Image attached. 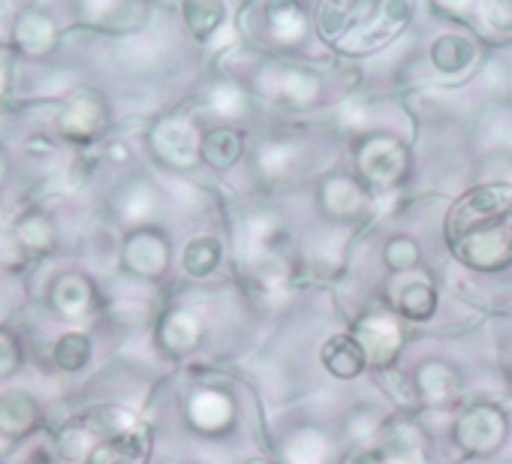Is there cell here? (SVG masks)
<instances>
[{"mask_svg": "<svg viewBox=\"0 0 512 464\" xmlns=\"http://www.w3.org/2000/svg\"><path fill=\"white\" fill-rule=\"evenodd\" d=\"M452 254L479 272L512 266V187L485 184L461 196L446 220Z\"/></svg>", "mask_w": 512, "mask_h": 464, "instance_id": "cell-1", "label": "cell"}, {"mask_svg": "<svg viewBox=\"0 0 512 464\" xmlns=\"http://www.w3.org/2000/svg\"><path fill=\"white\" fill-rule=\"evenodd\" d=\"M410 16L407 4H323L320 7V34L341 46L344 52H374L392 37L401 34Z\"/></svg>", "mask_w": 512, "mask_h": 464, "instance_id": "cell-2", "label": "cell"}, {"mask_svg": "<svg viewBox=\"0 0 512 464\" xmlns=\"http://www.w3.org/2000/svg\"><path fill=\"white\" fill-rule=\"evenodd\" d=\"M458 440L464 449L470 452H491L506 431V419L500 410L494 407H470L461 419H458Z\"/></svg>", "mask_w": 512, "mask_h": 464, "instance_id": "cell-3", "label": "cell"}, {"mask_svg": "<svg viewBox=\"0 0 512 464\" xmlns=\"http://www.w3.org/2000/svg\"><path fill=\"white\" fill-rule=\"evenodd\" d=\"M359 166L377 184H392V181H398L404 175L407 151H404L401 142H395L389 136H377V139L365 142V148L359 151Z\"/></svg>", "mask_w": 512, "mask_h": 464, "instance_id": "cell-4", "label": "cell"}, {"mask_svg": "<svg viewBox=\"0 0 512 464\" xmlns=\"http://www.w3.org/2000/svg\"><path fill=\"white\" fill-rule=\"evenodd\" d=\"M359 347L365 350L368 362L374 365H389L398 350H401V329L383 317V314H371L359 323Z\"/></svg>", "mask_w": 512, "mask_h": 464, "instance_id": "cell-5", "label": "cell"}, {"mask_svg": "<svg viewBox=\"0 0 512 464\" xmlns=\"http://www.w3.org/2000/svg\"><path fill=\"white\" fill-rule=\"evenodd\" d=\"M103 127V103L97 94H79L61 115V130L70 139H91Z\"/></svg>", "mask_w": 512, "mask_h": 464, "instance_id": "cell-6", "label": "cell"}, {"mask_svg": "<svg viewBox=\"0 0 512 464\" xmlns=\"http://www.w3.org/2000/svg\"><path fill=\"white\" fill-rule=\"evenodd\" d=\"M154 145H157V151L169 163H178V166H187L196 157V136H193V130L184 121H166V124H160L154 130Z\"/></svg>", "mask_w": 512, "mask_h": 464, "instance_id": "cell-7", "label": "cell"}, {"mask_svg": "<svg viewBox=\"0 0 512 464\" xmlns=\"http://www.w3.org/2000/svg\"><path fill=\"white\" fill-rule=\"evenodd\" d=\"M37 425V404L25 392L0 395V434L25 437Z\"/></svg>", "mask_w": 512, "mask_h": 464, "instance_id": "cell-8", "label": "cell"}, {"mask_svg": "<svg viewBox=\"0 0 512 464\" xmlns=\"http://www.w3.org/2000/svg\"><path fill=\"white\" fill-rule=\"evenodd\" d=\"M323 362H326V368H329L335 377L350 380V377L362 374L368 356H365V350L359 347L356 338H344V335H341V338H332V341L323 347Z\"/></svg>", "mask_w": 512, "mask_h": 464, "instance_id": "cell-9", "label": "cell"}, {"mask_svg": "<svg viewBox=\"0 0 512 464\" xmlns=\"http://www.w3.org/2000/svg\"><path fill=\"white\" fill-rule=\"evenodd\" d=\"M127 266L139 275H157L163 272L166 266V245L157 239V236H148V232H142V236H133L127 251Z\"/></svg>", "mask_w": 512, "mask_h": 464, "instance_id": "cell-10", "label": "cell"}, {"mask_svg": "<svg viewBox=\"0 0 512 464\" xmlns=\"http://www.w3.org/2000/svg\"><path fill=\"white\" fill-rule=\"evenodd\" d=\"M52 302L64 317H85L91 308V284L79 275H67L55 284Z\"/></svg>", "mask_w": 512, "mask_h": 464, "instance_id": "cell-11", "label": "cell"}, {"mask_svg": "<svg viewBox=\"0 0 512 464\" xmlns=\"http://www.w3.org/2000/svg\"><path fill=\"white\" fill-rule=\"evenodd\" d=\"M202 157L214 166V169H226L232 166L238 157H241V136L229 127H217V130H208L202 145H199Z\"/></svg>", "mask_w": 512, "mask_h": 464, "instance_id": "cell-12", "label": "cell"}, {"mask_svg": "<svg viewBox=\"0 0 512 464\" xmlns=\"http://www.w3.org/2000/svg\"><path fill=\"white\" fill-rule=\"evenodd\" d=\"M431 58L440 73H461L473 61V43L464 37H440L431 49Z\"/></svg>", "mask_w": 512, "mask_h": 464, "instance_id": "cell-13", "label": "cell"}, {"mask_svg": "<svg viewBox=\"0 0 512 464\" xmlns=\"http://www.w3.org/2000/svg\"><path fill=\"white\" fill-rule=\"evenodd\" d=\"M416 383H419L422 395L431 398V401H446V398H452V395L458 392V377H455V371L446 368V365H440V362L422 365L419 374H416Z\"/></svg>", "mask_w": 512, "mask_h": 464, "instance_id": "cell-14", "label": "cell"}, {"mask_svg": "<svg viewBox=\"0 0 512 464\" xmlns=\"http://www.w3.org/2000/svg\"><path fill=\"white\" fill-rule=\"evenodd\" d=\"M16 40L25 52H49L52 40H55V31H52V22L37 16V13H25L16 25Z\"/></svg>", "mask_w": 512, "mask_h": 464, "instance_id": "cell-15", "label": "cell"}, {"mask_svg": "<svg viewBox=\"0 0 512 464\" xmlns=\"http://www.w3.org/2000/svg\"><path fill=\"white\" fill-rule=\"evenodd\" d=\"M229 413H232V410H229V401H226L220 392H199V395L190 401V416H193V422H196L199 428H208V431L226 425Z\"/></svg>", "mask_w": 512, "mask_h": 464, "instance_id": "cell-16", "label": "cell"}, {"mask_svg": "<svg viewBox=\"0 0 512 464\" xmlns=\"http://www.w3.org/2000/svg\"><path fill=\"white\" fill-rule=\"evenodd\" d=\"M163 341H166L169 350L187 353V350L196 347V341H199V323H196L190 314L175 311V314L166 317V323H163Z\"/></svg>", "mask_w": 512, "mask_h": 464, "instance_id": "cell-17", "label": "cell"}, {"mask_svg": "<svg viewBox=\"0 0 512 464\" xmlns=\"http://www.w3.org/2000/svg\"><path fill=\"white\" fill-rule=\"evenodd\" d=\"M220 263V245L214 239H196L184 251V269L196 278H205L217 269Z\"/></svg>", "mask_w": 512, "mask_h": 464, "instance_id": "cell-18", "label": "cell"}, {"mask_svg": "<svg viewBox=\"0 0 512 464\" xmlns=\"http://www.w3.org/2000/svg\"><path fill=\"white\" fill-rule=\"evenodd\" d=\"M88 359H91V341L79 332H70L55 344V362L64 371H79L88 365Z\"/></svg>", "mask_w": 512, "mask_h": 464, "instance_id": "cell-19", "label": "cell"}, {"mask_svg": "<svg viewBox=\"0 0 512 464\" xmlns=\"http://www.w3.org/2000/svg\"><path fill=\"white\" fill-rule=\"evenodd\" d=\"M437 308V293L431 290V284L419 281V284H407L401 293V311L413 320H428Z\"/></svg>", "mask_w": 512, "mask_h": 464, "instance_id": "cell-20", "label": "cell"}, {"mask_svg": "<svg viewBox=\"0 0 512 464\" xmlns=\"http://www.w3.org/2000/svg\"><path fill=\"white\" fill-rule=\"evenodd\" d=\"M326 196V205L335 211V214H353L359 211L362 205V190L350 181V178H332L323 190Z\"/></svg>", "mask_w": 512, "mask_h": 464, "instance_id": "cell-21", "label": "cell"}, {"mask_svg": "<svg viewBox=\"0 0 512 464\" xmlns=\"http://www.w3.org/2000/svg\"><path fill=\"white\" fill-rule=\"evenodd\" d=\"M184 19H187V28L199 40H205V37H211L220 28L223 7L220 4H184Z\"/></svg>", "mask_w": 512, "mask_h": 464, "instance_id": "cell-22", "label": "cell"}, {"mask_svg": "<svg viewBox=\"0 0 512 464\" xmlns=\"http://www.w3.org/2000/svg\"><path fill=\"white\" fill-rule=\"evenodd\" d=\"M16 232H19L22 245L34 248V251H49L52 242H55V229H52V223H49L43 214H28V217L16 226Z\"/></svg>", "mask_w": 512, "mask_h": 464, "instance_id": "cell-23", "label": "cell"}, {"mask_svg": "<svg viewBox=\"0 0 512 464\" xmlns=\"http://www.w3.org/2000/svg\"><path fill=\"white\" fill-rule=\"evenodd\" d=\"M323 455H326V443L314 431H302L290 440V461L293 464H320Z\"/></svg>", "mask_w": 512, "mask_h": 464, "instance_id": "cell-24", "label": "cell"}, {"mask_svg": "<svg viewBox=\"0 0 512 464\" xmlns=\"http://www.w3.org/2000/svg\"><path fill=\"white\" fill-rule=\"evenodd\" d=\"M269 19H272V31L281 37V40H296V37H302V13H299V7H293V4H278V7H272L269 10Z\"/></svg>", "mask_w": 512, "mask_h": 464, "instance_id": "cell-25", "label": "cell"}, {"mask_svg": "<svg viewBox=\"0 0 512 464\" xmlns=\"http://www.w3.org/2000/svg\"><path fill=\"white\" fill-rule=\"evenodd\" d=\"M317 79L314 76H308V73H302V70H293V73H287L284 76V94L290 97V100H299V103H308V100H314L317 97Z\"/></svg>", "mask_w": 512, "mask_h": 464, "instance_id": "cell-26", "label": "cell"}, {"mask_svg": "<svg viewBox=\"0 0 512 464\" xmlns=\"http://www.w3.org/2000/svg\"><path fill=\"white\" fill-rule=\"evenodd\" d=\"M416 260H419V251H416V245H413L410 239H395V242H389V248H386V263H389L392 269H413Z\"/></svg>", "mask_w": 512, "mask_h": 464, "instance_id": "cell-27", "label": "cell"}, {"mask_svg": "<svg viewBox=\"0 0 512 464\" xmlns=\"http://www.w3.org/2000/svg\"><path fill=\"white\" fill-rule=\"evenodd\" d=\"M482 16H485V22L494 31H512V4H506V0H497V4H485L482 7Z\"/></svg>", "mask_w": 512, "mask_h": 464, "instance_id": "cell-28", "label": "cell"}, {"mask_svg": "<svg viewBox=\"0 0 512 464\" xmlns=\"http://www.w3.org/2000/svg\"><path fill=\"white\" fill-rule=\"evenodd\" d=\"M16 365H19V350L13 344V338L0 335V380L10 377L16 371Z\"/></svg>", "mask_w": 512, "mask_h": 464, "instance_id": "cell-29", "label": "cell"}, {"mask_svg": "<svg viewBox=\"0 0 512 464\" xmlns=\"http://www.w3.org/2000/svg\"><path fill=\"white\" fill-rule=\"evenodd\" d=\"M214 106H217V112H223V115H235V112L244 109V97H241L235 88H220V91L214 94Z\"/></svg>", "mask_w": 512, "mask_h": 464, "instance_id": "cell-30", "label": "cell"}, {"mask_svg": "<svg viewBox=\"0 0 512 464\" xmlns=\"http://www.w3.org/2000/svg\"><path fill=\"white\" fill-rule=\"evenodd\" d=\"M287 157H290V148L269 145V148L263 151V166H266V169H272V172H281V169H284V163H287Z\"/></svg>", "mask_w": 512, "mask_h": 464, "instance_id": "cell-31", "label": "cell"}, {"mask_svg": "<svg viewBox=\"0 0 512 464\" xmlns=\"http://www.w3.org/2000/svg\"><path fill=\"white\" fill-rule=\"evenodd\" d=\"M31 151H34V154H37V151H40V154H49L52 145H49V139H37V136H34V139H31Z\"/></svg>", "mask_w": 512, "mask_h": 464, "instance_id": "cell-32", "label": "cell"}, {"mask_svg": "<svg viewBox=\"0 0 512 464\" xmlns=\"http://www.w3.org/2000/svg\"><path fill=\"white\" fill-rule=\"evenodd\" d=\"M247 464H269V461H260V458H253V461H247Z\"/></svg>", "mask_w": 512, "mask_h": 464, "instance_id": "cell-33", "label": "cell"}]
</instances>
